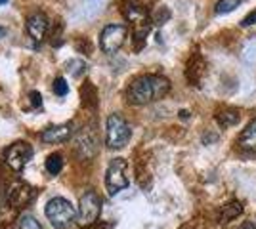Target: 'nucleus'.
Wrapping results in <instances>:
<instances>
[{"label": "nucleus", "mask_w": 256, "mask_h": 229, "mask_svg": "<svg viewBox=\"0 0 256 229\" xmlns=\"http://www.w3.org/2000/svg\"><path fill=\"white\" fill-rule=\"evenodd\" d=\"M48 29V17L44 13H32L31 17L27 19V33L31 34L34 40H42L44 34Z\"/></svg>", "instance_id": "nucleus-11"}, {"label": "nucleus", "mask_w": 256, "mask_h": 229, "mask_svg": "<svg viewBox=\"0 0 256 229\" xmlns=\"http://www.w3.org/2000/svg\"><path fill=\"white\" fill-rule=\"evenodd\" d=\"M100 212H102V201L98 193L94 191H86L84 195L80 197V207H78V224L82 228L92 226L98 218H100Z\"/></svg>", "instance_id": "nucleus-6"}, {"label": "nucleus", "mask_w": 256, "mask_h": 229, "mask_svg": "<svg viewBox=\"0 0 256 229\" xmlns=\"http://www.w3.org/2000/svg\"><path fill=\"white\" fill-rule=\"evenodd\" d=\"M254 226H256V224H254Z\"/></svg>", "instance_id": "nucleus-26"}, {"label": "nucleus", "mask_w": 256, "mask_h": 229, "mask_svg": "<svg viewBox=\"0 0 256 229\" xmlns=\"http://www.w3.org/2000/svg\"><path fill=\"white\" fill-rule=\"evenodd\" d=\"M44 212H46V218L50 220V224L56 229H67L76 218L75 207L64 197H56L52 201H48Z\"/></svg>", "instance_id": "nucleus-2"}, {"label": "nucleus", "mask_w": 256, "mask_h": 229, "mask_svg": "<svg viewBox=\"0 0 256 229\" xmlns=\"http://www.w3.org/2000/svg\"><path fill=\"white\" fill-rule=\"evenodd\" d=\"M29 98H31V103L34 107H40V105H42V99H40V94H38V92H31Z\"/></svg>", "instance_id": "nucleus-22"}, {"label": "nucleus", "mask_w": 256, "mask_h": 229, "mask_svg": "<svg viewBox=\"0 0 256 229\" xmlns=\"http://www.w3.org/2000/svg\"><path fill=\"white\" fill-rule=\"evenodd\" d=\"M6 2H8V0H0V6H2V4H6Z\"/></svg>", "instance_id": "nucleus-25"}, {"label": "nucleus", "mask_w": 256, "mask_h": 229, "mask_svg": "<svg viewBox=\"0 0 256 229\" xmlns=\"http://www.w3.org/2000/svg\"><path fill=\"white\" fill-rule=\"evenodd\" d=\"M170 90L168 78L160 75H142L130 82L126 99L134 105H148L151 101L164 98Z\"/></svg>", "instance_id": "nucleus-1"}, {"label": "nucleus", "mask_w": 256, "mask_h": 229, "mask_svg": "<svg viewBox=\"0 0 256 229\" xmlns=\"http://www.w3.org/2000/svg\"><path fill=\"white\" fill-rule=\"evenodd\" d=\"M239 229H256V226H254V224H250V222H245V224H243Z\"/></svg>", "instance_id": "nucleus-23"}, {"label": "nucleus", "mask_w": 256, "mask_h": 229, "mask_svg": "<svg viewBox=\"0 0 256 229\" xmlns=\"http://www.w3.org/2000/svg\"><path fill=\"white\" fill-rule=\"evenodd\" d=\"M130 126L120 115H111L106 126V143L109 149H122L130 142Z\"/></svg>", "instance_id": "nucleus-3"}, {"label": "nucleus", "mask_w": 256, "mask_h": 229, "mask_svg": "<svg viewBox=\"0 0 256 229\" xmlns=\"http://www.w3.org/2000/svg\"><path fill=\"white\" fill-rule=\"evenodd\" d=\"M237 145L243 151H256V119L246 124V128L237 138Z\"/></svg>", "instance_id": "nucleus-12"}, {"label": "nucleus", "mask_w": 256, "mask_h": 229, "mask_svg": "<svg viewBox=\"0 0 256 229\" xmlns=\"http://www.w3.org/2000/svg\"><path fill=\"white\" fill-rule=\"evenodd\" d=\"M32 157V147L27 142H18L10 145L4 153V161L14 172H22Z\"/></svg>", "instance_id": "nucleus-7"}, {"label": "nucleus", "mask_w": 256, "mask_h": 229, "mask_svg": "<svg viewBox=\"0 0 256 229\" xmlns=\"http://www.w3.org/2000/svg\"><path fill=\"white\" fill-rule=\"evenodd\" d=\"M170 19V11L166 6H160L159 10L155 11V15H153V21L157 23V25H162L164 21H168Z\"/></svg>", "instance_id": "nucleus-20"}, {"label": "nucleus", "mask_w": 256, "mask_h": 229, "mask_svg": "<svg viewBox=\"0 0 256 229\" xmlns=\"http://www.w3.org/2000/svg\"><path fill=\"white\" fill-rule=\"evenodd\" d=\"M62 168H64V161H62L60 155H50V157L46 159V170H48L52 176L60 174Z\"/></svg>", "instance_id": "nucleus-16"}, {"label": "nucleus", "mask_w": 256, "mask_h": 229, "mask_svg": "<svg viewBox=\"0 0 256 229\" xmlns=\"http://www.w3.org/2000/svg\"><path fill=\"white\" fill-rule=\"evenodd\" d=\"M204 73H206V63H204V59L201 57L199 54H195L190 59V63H188V69H186V76H188V80L195 84V86H199V82L203 80Z\"/></svg>", "instance_id": "nucleus-10"}, {"label": "nucleus", "mask_w": 256, "mask_h": 229, "mask_svg": "<svg viewBox=\"0 0 256 229\" xmlns=\"http://www.w3.org/2000/svg\"><path fill=\"white\" fill-rule=\"evenodd\" d=\"M235 8H239V0H218L216 6H214V11H216L218 15H222V13L234 11Z\"/></svg>", "instance_id": "nucleus-17"}, {"label": "nucleus", "mask_w": 256, "mask_h": 229, "mask_svg": "<svg viewBox=\"0 0 256 229\" xmlns=\"http://www.w3.org/2000/svg\"><path fill=\"white\" fill-rule=\"evenodd\" d=\"M126 25H107L100 34V48L104 54H115L126 40Z\"/></svg>", "instance_id": "nucleus-5"}, {"label": "nucleus", "mask_w": 256, "mask_h": 229, "mask_svg": "<svg viewBox=\"0 0 256 229\" xmlns=\"http://www.w3.org/2000/svg\"><path fill=\"white\" fill-rule=\"evenodd\" d=\"M124 17H126V19L132 23V25H138V23L150 21L148 13L142 10V6L134 4V2H128L126 6H124Z\"/></svg>", "instance_id": "nucleus-14"}, {"label": "nucleus", "mask_w": 256, "mask_h": 229, "mask_svg": "<svg viewBox=\"0 0 256 229\" xmlns=\"http://www.w3.org/2000/svg\"><path fill=\"white\" fill-rule=\"evenodd\" d=\"M18 229H42V228H40L38 220L27 214V216L20 218V222H18Z\"/></svg>", "instance_id": "nucleus-18"}, {"label": "nucleus", "mask_w": 256, "mask_h": 229, "mask_svg": "<svg viewBox=\"0 0 256 229\" xmlns=\"http://www.w3.org/2000/svg\"><path fill=\"white\" fill-rule=\"evenodd\" d=\"M106 187L109 195H117L118 191H122V189L128 187L126 161H124V159H113L111 164L107 166Z\"/></svg>", "instance_id": "nucleus-4"}, {"label": "nucleus", "mask_w": 256, "mask_h": 229, "mask_svg": "<svg viewBox=\"0 0 256 229\" xmlns=\"http://www.w3.org/2000/svg\"><path fill=\"white\" fill-rule=\"evenodd\" d=\"M69 136H71V124H56L40 134V140L44 143H64Z\"/></svg>", "instance_id": "nucleus-9"}, {"label": "nucleus", "mask_w": 256, "mask_h": 229, "mask_svg": "<svg viewBox=\"0 0 256 229\" xmlns=\"http://www.w3.org/2000/svg\"><path fill=\"white\" fill-rule=\"evenodd\" d=\"M256 23V8L250 13H246L245 17H243V21H241V25L243 27H250V25H254Z\"/></svg>", "instance_id": "nucleus-21"}, {"label": "nucleus", "mask_w": 256, "mask_h": 229, "mask_svg": "<svg viewBox=\"0 0 256 229\" xmlns=\"http://www.w3.org/2000/svg\"><path fill=\"white\" fill-rule=\"evenodd\" d=\"M239 119H241V113L234 107H224L216 113V122L220 124V128H232L239 122Z\"/></svg>", "instance_id": "nucleus-13"}, {"label": "nucleus", "mask_w": 256, "mask_h": 229, "mask_svg": "<svg viewBox=\"0 0 256 229\" xmlns=\"http://www.w3.org/2000/svg\"><path fill=\"white\" fill-rule=\"evenodd\" d=\"M241 212H243V205H241L239 201L228 203V205H224L222 210H220V224H230V222L237 218Z\"/></svg>", "instance_id": "nucleus-15"}, {"label": "nucleus", "mask_w": 256, "mask_h": 229, "mask_svg": "<svg viewBox=\"0 0 256 229\" xmlns=\"http://www.w3.org/2000/svg\"><path fill=\"white\" fill-rule=\"evenodd\" d=\"M2 34H6V29H2V27H0V36H2Z\"/></svg>", "instance_id": "nucleus-24"}, {"label": "nucleus", "mask_w": 256, "mask_h": 229, "mask_svg": "<svg viewBox=\"0 0 256 229\" xmlns=\"http://www.w3.org/2000/svg\"><path fill=\"white\" fill-rule=\"evenodd\" d=\"M31 197H32V189L25 182H20V184L12 186L10 191H8V201H10V205L14 208H23L25 205H29Z\"/></svg>", "instance_id": "nucleus-8"}, {"label": "nucleus", "mask_w": 256, "mask_h": 229, "mask_svg": "<svg viewBox=\"0 0 256 229\" xmlns=\"http://www.w3.org/2000/svg\"><path fill=\"white\" fill-rule=\"evenodd\" d=\"M52 88H54V94H56V96H65V94L69 92L67 80H65V78H62V76H58V78L54 80Z\"/></svg>", "instance_id": "nucleus-19"}]
</instances>
